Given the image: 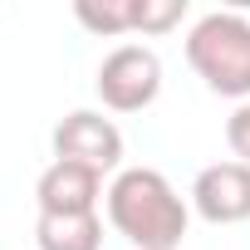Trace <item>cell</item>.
I'll use <instances>...</instances> for the list:
<instances>
[{"label":"cell","instance_id":"cell-1","mask_svg":"<svg viewBox=\"0 0 250 250\" xmlns=\"http://www.w3.org/2000/svg\"><path fill=\"white\" fill-rule=\"evenodd\" d=\"M108 221L138 250H177L187 235V206L152 167H128L108 187Z\"/></svg>","mask_w":250,"mask_h":250},{"label":"cell","instance_id":"cell-2","mask_svg":"<svg viewBox=\"0 0 250 250\" xmlns=\"http://www.w3.org/2000/svg\"><path fill=\"white\" fill-rule=\"evenodd\" d=\"M187 64L206 79L211 93L250 103V20L216 10L187 35Z\"/></svg>","mask_w":250,"mask_h":250},{"label":"cell","instance_id":"cell-3","mask_svg":"<svg viewBox=\"0 0 250 250\" xmlns=\"http://www.w3.org/2000/svg\"><path fill=\"white\" fill-rule=\"evenodd\" d=\"M162 93V64L143 44H118L98 69V98L113 113H138Z\"/></svg>","mask_w":250,"mask_h":250},{"label":"cell","instance_id":"cell-4","mask_svg":"<svg viewBox=\"0 0 250 250\" xmlns=\"http://www.w3.org/2000/svg\"><path fill=\"white\" fill-rule=\"evenodd\" d=\"M54 162H79L88 172H113L123 162V133L113 128V123L103 113H69L59 128H54Z\"/></svg>","mask_w":250,"mask_h":250},{"label":"cell","instance_id":"cell-5","mask_svg":"<svg viewBox=\"0 0 250 250\" xmlns=\"http://www.w3.org/2000/svg\"><path fill=\"white\" fill-rule=\"evenodd\" d=\"M191 201H196V211L211 226L250 221V167L245 162H216V167H206L196 177V187H191Z\"/></svg>","mask_w":250,"mask_h":250},{"label":"cell","instance_id":"cell-6","mask_svg":"<svg viewBox=\"0 0 250 250\" xmlns=\"http://www.w3.org/2000/svg\"><path fill=\"white\" fill-rule=\"evenodd\" d=\"M98 187H103L98 172H88L79 162H54V167H44L35 196H40L44 216H88L98 206Z\"/></svg>","mask_w":250,"mask_h":250},{"label":"cell","instance_id":"cell-7","mask_svg":"<svg viewBox=\"0 0 250 250\" xmlns=\"http://www.w3.org/2000/svg\"><path fill=\"white\" fill-rule=\"evenodd\" d=\"M35 240H40V250H98L103 221H98V211H88V216H44L40 211Z\"/></svg>","mask_w":250,"mask_h":250},{"label":"cell","instance_id":"cell-8","mask_svg":"<svg viewBox=\"0 0 250 250\" xmlns=\"http://www.w3.org/2000/svg\"><path fill=\"white\" fill-rule=\"evenodd\" d=\"M74 15H79V25H88L93 35H123V30H133V0H103V5L79 0Z\"/></svg>","mask_w":250,"mask_h":250},{"label":"cell","instance_id":"cell-9","mask_svg":"<svg viewBox=\"0 0 250 250\" xmlns=\"http://www.w3.org/2000/svg\"><path fill=\"white\" fill-rule=\"evenodd\" d=\"M187 15V0H133V30L143 35H162Z\"/></svg>","mask_w":250,"mask_h":250},{"label":"cell","instance_id":"cell-10","mask_svg":"<svg viewBox=\"0 0 250 250\" xmlns=\"http://www.w3.org/2000/svg\"><path fill=\"white\" fill-rule=\"evenodd\" d=\"M226 143H230L235 162H245V167H250V103H240V108L226 118Z\"/></svg>","mask_w":250,"mask_h":250}]
</instances>
